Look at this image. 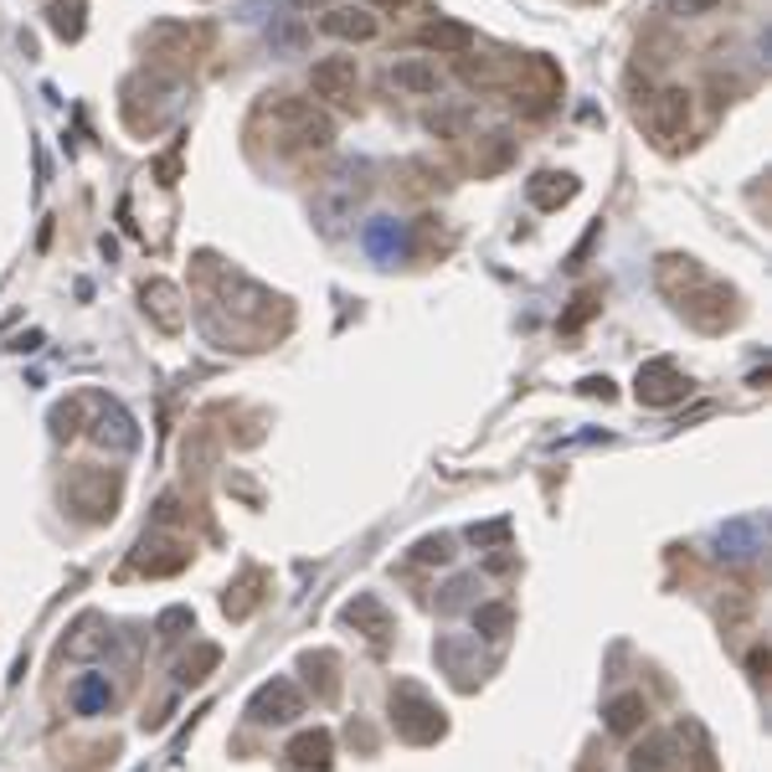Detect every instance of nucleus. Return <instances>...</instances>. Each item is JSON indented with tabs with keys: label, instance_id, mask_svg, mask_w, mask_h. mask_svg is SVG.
<instances>
[{
	"label": "nucleus",
	"instance_id": "f257e3e1",
	"mask_svg": "<svg viewBox=\"0 0 772 772\" xmlns=\"http://www.w3.org/2000/svg\"><path fill=\"white\" fill-rule=\"evenodd\" d=\"M659 289H665V299H670L680 315L691 319L695 330H706V336H716V330H726L736 319V294L721 283V278H711L695 257H659Z\"/></svg>",
	"mask_w": 772,
	"mask_h": 772
},
{
	"label": "nucleus",
	"instance_id": "f03ea898",
	"mask_svg": "<svg viewBox=\"0 0 772 772\" xmlns=\"http://www.w3.org/2000/svg\"><path fill=\"white\" fill-rule=\"evenodd\" d=\"M62 495H67V505H73V510H83V520L103 526V520H114V510H119L124 474H119V469H93V464H83V469H73V474H67Z\"/></svg>",
	"mask_w": 772,
	"mask_h": 772
},
{
	"label": "nucleus",
	"instance_id": "7ed1b4c3",
	"mask_svg": "<svg viewBox=\"0 0 772 772\" xmlns=\"http://www.w3.org/2000/svg\"><path fill=\"white\" fill-rule=\"evenodd\" d=\"M392 716H396V736H407L413 747H433L438 736L448 732L443 711H438V706L422 691H417V685H407V680L392 691Z\"/></svg>",
	"mask_w": 772,
	"mask_h": 772
},
{
	"label": "nucleus",
	"instance_id": "20e7f679",
	"mask_svg": "<svg viewBox=\"0 0 772 772\" xmlns=\"http://www.w3.org/2000/svg\"><path fill=\"white\" fill-rule=\"evenodd\" d=\"M263 114L283 124V129H289V135H294L299 144H304V150H325V144L336 139V124L325 119V114H319L315 103L289 99V93H278L274 103H263Z\"/></svg>",
	"mask_w": 772,
	"mask_h": 772
},
{
	"label": "nucleus",
	"instance_id": "39448f33",
	"mask_svg": "<svg viewBox=\"0 0 772 772\" xmlns=\"http://www.w3.org/2000/svg\"><path fill=\"white\" fill-rule=\"evenodd\" d=\"M685 392H691V381H685V371L674 360H644L638 366L634 396L644 407H674V402H685Z\"/></svg>",
	"mask_w": 772,
	"mask_h": 772
},
{
	"label": "nucleus",
	"instance_id": "423d86ee",
	"mask_svg": "<svg viewBox=\"0 0 772 772\" xmlns=\"http://www.w3.org/2000/svg\"><path fill=\"white\" fill-rule=\"evenodd\" d=\"M248 716L263 721V726H283V721L304 716V695H299V685L289 680V674H274V680L257 685V695L248 700Z\"/></svg>",
	"mask_w": 772,
	"mask_h": 772
},
{
	"label": "nucleus",
	"instance_id": "0eeeda50",
	"mask_svg": "<svg viewBox=\"0 0 772 772\" xmlns=\"http://www.w3.org/2000/svg\"><path fill=\"white\" fill-rule=\"evenodd\" d=\"M309 88L330 103H351L356 99V88H360L356 58H319L315 67H309Z\"/></svg>",
	"mask_w": 772,
	"mask_h": 772
},
{
	"label": "nucleus",
	"instance_id": "6e6552de",
	"mask_svg": "<svg viewBox=\"0 0 772 772\" xmlns=\"http://www.w3.org/2000/svg\"><path fill=\"white\" fill-rule=\"evenodd\" d=\"M649 129L665 144H674V139L691 129V88H659L649 99Z\"/></svg>",
	"mask_w": 772,
	"mask_h": 772
},
{
	"label": "nucleus",
	"instance_id": "1a4fd4ad",
	"mask_svg": "<svg viewBox=\"0 0 772 772\" xmlns=\"http://www.w3.org/2000/svg\"><path fill=\"white\" fill-rule=\"evenodd\" d=\"M186 561H191V546L176 541V535H150L135 556V567L144 577H176V572H186Z\"/></svg>",
	"mask_w": 772,
	"mask_h": 772
},
{
	"label": "nucleus",
	"instance_id": "9d476101",
	"mask_svg": "<svg viewBox=\"0 0 772 772\" xmlns=\"http://www.w3.org/2000/svg\"><path fill=\"white\" fill-rule=\"evenodd\" d=\"M417 41H422L428 52H438V58H469V47H474V26H464V21H454V16H438V21H428V26L417 31Z\"/></svg>",
	"mask_w": 772,
	"mask_h": 772
},
{
	"label": "nucleus",
	"instance_id": "9b49d317",
	"mask_svg": "<svg viewBox=\"0 0 772 772\" xmlns=\"http://www.w3.org/2000/svg\"><path fill=\"white\" fill-rule=\"evenodd\" d=\"M212 37H217L212 26H176V21H165V26H155V31H150V47H155L160 58H165L170 47H180L176 58H201V52L212 47Z\"/></svg>",
	"mask_w": 772,
	"mask_h": 772
},
{
	"label": "nucleus",
	"instance_id": "f8f14e48",
	"mask_svg": "<svg viewBox=\"0 0 772 772\" xmlns=\"http://www.w3.org/2000/svg\"><path fill=\"white\" fill-rule=\"evenodd\" d=\"M144 315L155 319L165 336H176L180 325H186V315H180V289H176V283H165V278H150V283H144Z\"/></svg>",
	"mask_w": 772,
	"mask_h": 772
},
{
	"label": "nucleus",
	"instance_id": "ddd939ff",
	"mask_svg": "<svg viewBox=\"0 0 772 772\" xmlns=\"http://www.w3.org/2000/svg\"><path fill=\"white\" fill-rule=\"evenodd\" d=\"M345 623H356V634H366L377 649L392 638V613H387V608H381L371 593H360V597H351V603H345Z\"/></svg>",
	"mask_w": 772,
	"mask_h": 772
},
{
	"label": "nucleus",
	"instance_id": "4468645a",
	"mask_svg": "<svg viewBox=\"0 0 772 772\" xmlns=\"http://www.w3.org/2000/svg\"><path fill=\"white\" fill-rule=\"evenodd\" d=\"M289 757H294V768H304V772H330V762H336V736L325 732V726L299 732L294 742H289Z\"/></svg>",
	"mask_w": 772,
	"mask_h": 772
},
{
	"label": "nucleus",
	"instance_id": "2eb2a0df",
	"mask_svg": "<svg viewBox=\"0 0 772 772\" xmlns=\"http://www.w3.org/2000/svg\"><path fill=\"white\" fill-rule=\"evenodd\" d=\"M392 88L396 93H413V99H428V93H438V67L428 58H402V62H392Z\"/></svg>",
	"mask_w": 772,
	"mask_h": 772
},
{
	"label": "nucleus",
	"instance_id": "dca6fc26",
	"mask_svg": "<svg viewBox=\"0 0 772 772\" xmlns=\"http://www.w3.org/2000/svg\"><path fill=\"white\" fill-rule=\"evenodd\" d=\"M526 197H531L535 212H561L567 201L577 197V176H556V170H541V176H531V186H526Z\"/></svg>",
	"mask_w": 772,
	"mask_h": 772
},
{
	"label": "nucleus",
	"instance_id": "f3484780",
	"mask_svg": "<svg viewBox=\"0 0 772 772\" xmlns=\"http://www.w3.org/2000/svg\"><path fill=\"white\" fill-rule=\"evenodd\" d=\"M263 587H268V572L248 567V572H242V582H232V587H227V597H222V613L232 618V623H242V618H248L257 603H263Z\"/></svg>",
	"mask_w": 772,
	"mask_h": 772
},
{
	"label": "nucleus",
	"instance_id": "a211bd4d",
	"mask_svg": "<svg viewBox=\"0 0 772 772\" xmlns=\"http://www.w3.org/2000/svg\"><path fill=\"white\" fill-rule=\"evenodd\" d=\"M304 674H309V685H315L319 706H330V700L340 695V654L309 649V654H304Z\"/></svg>",
	"mask_w": 772,
	"mask_h": 772
},
{
	"label": "nucleus",
	"instance_id": "6ab92c4d",
	"mask_svg": "<svg viewBox=\"0 0 772 772\" xmlns=\"http://www.w3.org/2000/svg\"><path fill=\"white\" fill-rule=\"evenodd\" d=\"M649 721V700L644 695H613V706H608V732H618V736H634L638 726Z\"/></svg>",
	"mask_w": 772,
	"mask_h": 772
},
{
	"label": "nucleus",
	"instance_id": "aec40b11",
	"mask_svg": "<svg viewBox=\"0 0 772 772\" xmlns=\"http://www.w3.org/2000/svg\"><path fill=\"white\" fill-rule=\"evenodd\" d=\"M319 26H325L330 37H340V41H371V37H377V16H366V11H351V5H345V11H330V16L319 21Z\"/></svg>",
	"mask_w": 772,
	"mask_h": 772
},
{
	"label": "nucleus",
	"instance_id": "412c9836",
	"mask_svg": "<svg viewBox=\"0 0 772 772\" xmlns=\"http://www.w3.org/2000/svg\"><path fill=\"white\" fill-rule=\"evenodd\" d=\"M670 736L659 732V736H649V742H638L634 752H629V768L634 772H670Z\"/></svg>",
	"mask_w": 772,
	"mask_h": 772
},
{
	"label": "nucleus",
	"instance_id": "4be33fe9",
	"mask_svg": "<svg viewBox=\"0 0 772 772\" xmlns=\"http://www.w3.org/2000/svg\"><path fill=\"white\" fill-rule=\"evenodd\" d=\"M217 665H222V649H217V644H197V649L180 659V680H186V685H201V680L217 670Z\"/></svg>",
	"mask_w": 772,
	"mask_h": 772
},
{
	"label": "nucleus",
	"instance_id": "5701e85b",
	"mask_svg": "<svg viewBox=\"0 0 772 772\" xmlns=\"http://www.w3.org/2000/svg\"><path fill=\"white\" fill-rule=\"evenodd\" d=\"M597 309H603V289H582V294L572 299V309L561 315V336H577V330H582V325H587Z\"/></svg>",
	"mask_w": 772,
	"mask_h": 772
},
{
	"label": "nucleus",
	"instance_id": "b1692460",
	"mask_svg": "<svg viewBox=\"0 0 772 772\" xmlns=\"http://www.w3.org/2000/svg\"><path fill=\"white\" fill-rule=\"evenodd\" d=\"M510 623H515L510 603H490V608H479V613H474V629L484 638H505V634H510Z\"/></svg>",
	"mask_w": 772,
	"mask_h": 772
},
{
	"label": "nucleus",
	"instance_id": "393cba45",
	"mask_svg": "<svg viewBox=\"0 0 772 772\" xmlns=\"http://www.w3.org/2000/svg\"><path fill=\"white\" fill-rule=\"evenodd\" d=\"M52 31H58L62 41L83 37V0H62V5H52Z\"/></svg>",
	"mask_w": 772,
	"mask_h": 772
},
{
	"label": "nucleus",
	"instance_id": "a878e982",
	"mask_svg": "<svg viewBox=\"0 0 772 772\" xmlns=\"http://www.w3.org/2000/svg\"><path fill=\"white\" fill-rule=\"evenodd\" d=\"M191 629H197V613H191V608H170V613H160V638H165V644L186 638Z\"/></svg>",
	"mask_w": 772,
	"mask_h": 772
},
{
	"label": "nucleus",
	"instance_id": "bb28decb",
	"mask_svg": "<svg viewBox=\"0 0 772 772\" xmlns=\"http://www.w3.org/2000/svg\"><path fill=\"white\" fill-rule=\"evenodd\" d=\"M510 535V520H490V526H469V541L474 546H499Z\"/></svg>",
	"mask_w": 772,
	"mask_h": 772
},
{
	"label": "nucleus",
	"instance_id": "cd10ccee",
	"mask_svg": "<svg viewBox=\"0 0 772 772\" xmlns=\"http://www.w3.org/2000/svg\"><path fill=\"white\" fill-rule=\"evenodd\" d=\"M417 561H448V535H428V541H417Z\"/></svg>",
	"mask_w": 772,
	"mask_h": 772
},
{
	"label": "nucleus",
	"instance_id": "c85d7f7f",
	"mask_svg": "<svg viewBox=\"0 0 772 772\" xmlns=\"http://www.w3.org/2000/svg\"><path fill=\"white\" fill-rule=\"evenodd\" d=\"M721 0H670V11L674 16H711Z\"/></svg>",
	"mask_w": 772,
	"mask_h": 772
},
{
	"label": "nucleus",
	"instance_id": "c756f323",
	"mask_svg": "<svg viewBox=\"0 0 772 772\" xmlns=\"http://www.w3.org/2000/svg\"><path fill=\"white\" fill-rule=\"evenodd\" d=\"M52 422H58V438H73V433H78V402L58 407V413H52Z\"/></svg>",
	"mask_w": 772,
	"mask_h": 772
},
{
	"label": "nucleus",
	"instance_id": "7c9ffc66",
	"mask_svg": "<svg viewBox=\"0 0 772 772\" xmlns=\"http://www.w3.org/2000/svg\"><path fill=\"white\" fill-rule=\"evenodd\" d=\"M99 700H109V691H103L99 680H88V685H83V691H78V711H93Z\"/></svg>",
	"mask_w": 772,
	"mask_h": 772
},
{
	"label": "nucleus",
	"instance_id": "2f4dec72",
	"mask_svg": "<svg viewBox=\"0 0 772 772\" xmlns=\"http://www.w3.org/2000/svg\"><path fill=\"white\" fill-rule=\"evenodd\" d=\"M299 11H325V5H336V0H294Z\"/></svg>",
	"mask_w": 772,
	"mask_h": 772
},
{
	"label": "nucleus",
	"instance_id": "473e14b6",
	"mask_svg": "<svg viewBox=\"0 0 772 772\" xmlns=\"http://www.w3.org/2000/svg\"><path fill=\"white\" fill-rule=\"evenodd\" d=\"M377 5H387V11H402V5H413V0H377Z\"/></svg>",
	"mask_w": 772,
	"mask_h": 772
}]
</instances>
